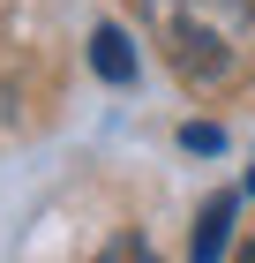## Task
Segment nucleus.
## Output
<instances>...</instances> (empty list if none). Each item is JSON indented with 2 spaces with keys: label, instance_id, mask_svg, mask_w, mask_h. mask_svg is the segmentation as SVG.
I'll return each instance as SVG.
<instances>
[{
  "label": "nucleus",
  "instance_id": "f03ea898",
  "mask_svg": "<svg viewBox=\"0 0 255 263\" xmlns=\"http://www.w3.org/2000/svg\"><path fill=\"white\" fill-rule=\"evenodd\" d=\"M90 68H98L105 83H135V45H128L120 23H98V38H90Z\"/></svg>",
  "mask_w": 255,
  "mask_h": 263
},
{
  "label": "nucleus",
  "instance_id": "423d86ee",
  "mask_svg": "<svg viewBox=\"0 0 255 263\" xmlns=\"http://www.w3.org/2000/svg\"><path fill=\"white\" fill-rule=\"evenodd\" d=\"M248 188H255V173H248Z\"/></svg>",
  "mask_w": 255,
  "mask_h": 263
},
{
  "label": "nucleus",
  "instance_id": "20e7f679",
  "mask_svg": "<svg viewBox=\"0 0 255 263\" xmlns=\"http://www.w3.org/2000/svg\"><path fill=\"white\" fill-rule=\"evenodd\" d=\"M180 143H188V151H218V143H225V136H218L210 121H188V128H180Z\"/></svg>",
  "mask_w": 255,
  "mask_h": 263
},
{
  "label": "nucleus",
  "instance_id": "39448f33",
  "mask_svg": "<svg viewBox=\"0 0 255 263\" xmlns=\"http://www.w3.org/2000/svg\"><path fill=\"white\" fill-rule=\"evenodd\" d=\"M240 263H255V248H248V256H240Z\"/></svg>",
  "mask_w": 255,
  "mask_h": 263
},
{
  "label": "nucleus",
  "instance_id": "f257e3e1",
  "mask_svg": "<svg viewBox=\"0 0 255 263\" xmlns=\"http://www.w3.org/2000/svg\"><path fill=\"white\" fill-rule=\"evenodd\" d=\"M233 211H240V196H210V203H203V218H195V248H188V263H218V256H225Z\"/></svg>",
  "mask_w": 255,
  "mask_h": 263
},
{
  "label": "nucleus",
  "instance_id": "7ed1b4c3",
  "mask_svg": "<svg viewBox=\"0 0 255 263\" xmlns=\"http://www.w3.org/2000/svg\"><path fill=\"white\" fill-rule=\"evenodd\" d=\"M90 263H158V256H150V248L135 241V233H120V241L105 248V256H90Z\"/></svg>",
  "mask_w": 255,
  "mask_h": 263
}]
</instances>
